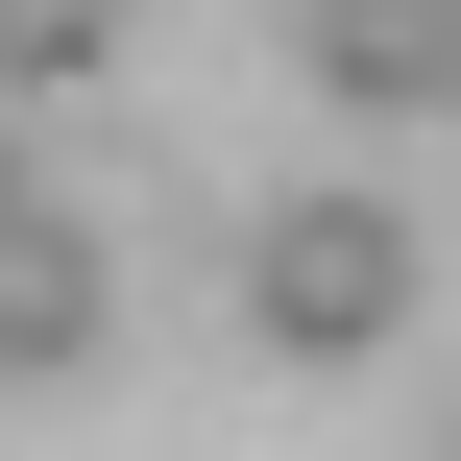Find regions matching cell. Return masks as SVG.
<instances>
[{"label": "cell", "mask_w": 461, "mask_h": 461, "mask_svg": "<svg viewBox=\"0 0 461 461\" xmlns=\"http://www.w3.org/2000/svg\"><path fill=\"white\" fill-rule=\"evenodd\" d=\"M413 316V219L389 194H292V219H243V340L267 365H365Z\"/></svg>", "instance_id": "1"}, {"label": "cell", "mask_w": 461, "mask_h": 461, "mask_svg": "<svg viewBox=\"0 0 461 461\" xmlns=\"http://www.w3.org/2000/svg\"><path fill=\"white\" fill-rule=\"evenodd\" d=\"M97 316H122V292H97V219H24V243H0V389H73Z\"/></svg>", "instance_id": "3"}, {"label": "cell", "mask_w": 461, "mask_h": 461, "mask_svg": "<svg viewBox=\"0 0 461 461\" xmlns=\"http://www.w3.org/2000/svg\"><path fill=\"white\" fill-rule=\"evenodd\" d=\"M438 461H461V438H438Z\"/></svg>", "instance_id": "6"}, {"label": "cell", "mask_w": 461, "mask_h": 461, "mask_svg": "<svg viewBox=\"0 0 461 461\" xmlns=\"http://www.w3.org/2000/svg\"><path fill=\"white\" fill-rule=\"evenodd\" d=\"M340 122H461V0H316L292 24Z\"/></svg>", "instance_id": "2"}, {"label": "cell", "mask_w": 461, "mask_h": 461, "mask_svg": "<svg viewBox=\"0 0 461 461\" xmlns=\"http://www.w3.org/2000/svg\"><path fill=\"white\" fill-rule=\"evenodd\" d=\"M97 49H122V0H0V97H73Z\"/></svg>", "instance_id": "4"}, {"label": "cell", "mask_w": 461, "mask_h": 461, "mask_svg": "<svg viewBox=\"0 0 461 461\" xmlns=\"http://www.w3.org/2000/svg\"><path fill=\"white\" fill-rule=\"evenodd\" d=\"M24 219H49V194H24V146H0V243H24Z\"/></svg>", "instance_id": "5"}]
</instances>
